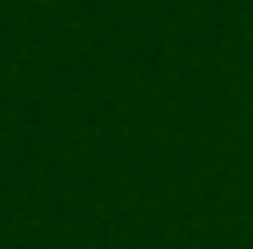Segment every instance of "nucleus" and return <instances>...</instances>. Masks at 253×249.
<instances>
[{"mask_svg": "<svg viewBox=\"0 0 253 249\" xmlns=\"http://www.w3.org/2000/svg\"><path fill=\"white\" fill-rule=\"evenodd\" d=\"M46 4H54V0H46Z\"/></svg>", "mask_w": 253, "mask_h": 249, "instance_id": "nucleus-1", "label": "nucleus"}]
</instances>
